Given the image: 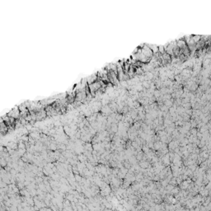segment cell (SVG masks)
<instances>
[{
  "mask_svg": "<svg viewBox=\"0 0 211 211\" xmlns=\"http://www.w3.org/2000/svg\"><path fill=\"white\" fill-rule=\"evenodd\" d=\"M8 116L10 117H13V118H14V119L16 120L18 119V118H19V117L21 116L19 108H18V107H15L14 109L12 110V111L8 113Z\"/></svg>",
  "mask_w": 211,
  "mask_h": 211,
  "instance_id": "cell-1",
  "label": "cell"
},
{
  "mask_svg": "<svg viewBox=\"0 0 211 211\" xmlns=\"http://www.w3.org/2000/svg\"><path fill=\"white\" fill-rule=\"evenodd\" d=\"M8 126L6 125V123L3 121V120H0V135H3L5 134L8 130Z\"/></svg>",
  "mask_w": 211,
  "mask_h": 211,
  "instance_id": "cell-2",
  "label": "cell"
},
{
  "mask_svg": "<svg viewBox=\"0 0 211 211\" xmlns=\"http://www.w3.org/2000/svg\"><path fill=\"white\" fill-rule=\"evenodd\" d=\"M158 53H160L161 55L163 53H165V48L163 46H158Z\"/></svg>",
  "mask_w": 211,
  "mask_h": 211,
  "instance_id": "cell-3",
  "label": "cell"
}]
</instances>
